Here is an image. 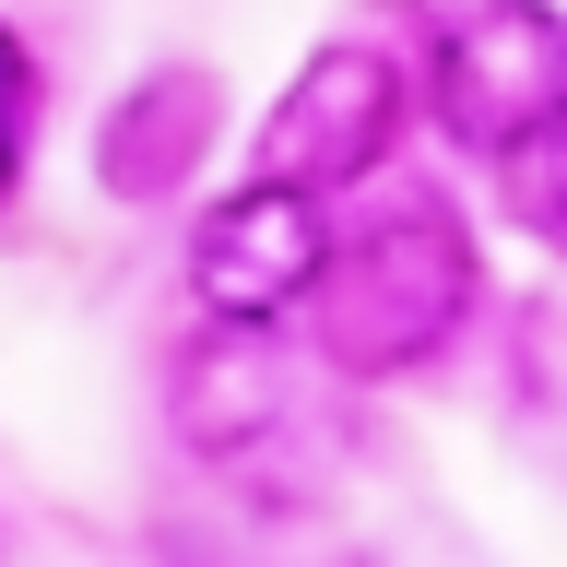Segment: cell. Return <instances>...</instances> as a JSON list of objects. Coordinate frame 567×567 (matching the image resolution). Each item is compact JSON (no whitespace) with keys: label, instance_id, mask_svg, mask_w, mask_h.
<instances>
[{"label":"cell","instance_id":"5b68a950","mask_svg":"<svg viewBox=\"0 0 567 567\" xmlns=\"http://www.w3.org/2000/svg\"><path fill=\"white\" fill-rule=\"evenodd\" d=\"M213 154H225V71L213 60H142L95 118V189L131 213L202 189Z\"/></svg>","mask_w":567,"mask_h":567},{"label":"cell","instance_id":"9c48e42d","mask_svg":"<svg viewBox=\"0 0 567 567\" xmlns=\"http://www.w3.org/2000/svg\"><path fill=\"white\" fill-rule=\"evenodd\" d=\"M0 567H12V520H0Z\"/></svg>","mask_w":567,"mask_h":567},{"label":"cell","instance_id":"7a4b0ae2","mask_svg":"<svg viewBox=\"0 0 567 567\" xmlns=\"http://www.w3.org/2000/svg\"><path fill=\"white\" fill-rule=\"evenodd\" d=\"M425 106L461 154L508 166L567 106V12L556 0H450L425 35Z\"/></svg>","mask_w":567,"mask_h":567},{"label":"cell","instance_id":"6da1fadb","mask_svg":"<svg viewBox=\"0 0 567 567\" xmlns=\"http://www.w3.org/2000/svg\"><path fill=\"white\" fill-rule=\"evenodd\" d=\"M485 296V248L450 202L402 189L390 213H367L354 237H331V272L308 296V331L343 379H414L461 343V319Z\"/></svg>","mask_w":567,"mask_h":567},{"label":"cell","instance_id":"ba28073f","mask_svg":"<svg viewBox=\"0 0 567 567\" xmlns=\"http://www.w3.org/2000/svg\"><path fill=\"white\" fill-rule=\"evenodd\" d=\"M35 118H48V83H35V48L0 24V213L24 202L35 177Z\"/></svg>","mask_w":567,"mask_h":567},{"label":"cell","instance_id":"277c9868","mask_svg":"<svg viewBox=\"0 0 567 567\" xmlns=\"http://www.w3.org/2000/svg\"><path fill=\"white\" fill-rule=\"evenodd\" d=\"M331 272V202L319 189H272L248 177L225 202L189 213V308L225 331H284Z\"/></svg>","mask_w":567,"mask_h":567},{"label":"cell","instance_id":"52a82bcc","mask_svg":"<svg viewBox=\"0 0 567 567\" xmlns=\"http://www.w3.org/2000/svg\"><path fill=\"white\" fill-rule=\"evenodd\" d=\"M496 177H508V213H520L532 237H544V248H567V106H556V118H544V131H532Z\"/></svg>","mask_w":567,"mask_h":567},{"label":"cell","instance_id":"3957f363","mask_svg":"<svg viewBox=\"0 0 567 567\" xmlns=\"http://www.w3.org/2000/svg\"><path fill=\"white\" fill-rule=\"evenodd\" d=\"M414 118V83L390 60L379 35H319L308 60L284 71V95L260 106V131H248V177H272V189H354V177L390 166V142Z\"/></svg>","mask_w":567,"mask_h":567},{"label":"cell","instance_id":"8992f818","mask_svg":"<svg viewBox=\"0 0 567 567\" xmlns=\"http://www.w3.org/2000/svg\"><path fill=\"white\" fill-rule=\"evenodd\" d=\"M166 414H177V450H189V461L237 473V461H260L284 425H296V367H284L272 331H225V319H202V343L177 354Z\"/></svg>","mask_w":567,"mask_h":567}]
</instances>
